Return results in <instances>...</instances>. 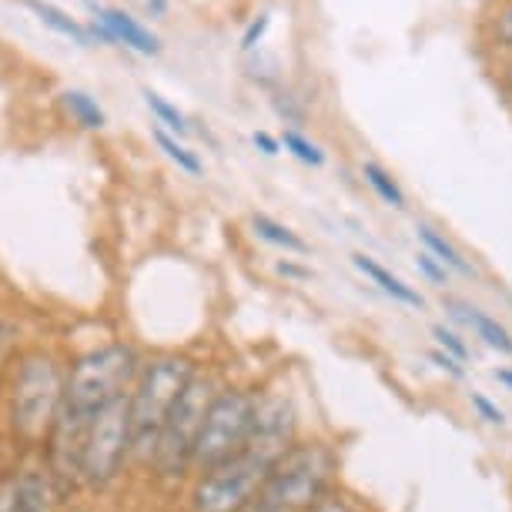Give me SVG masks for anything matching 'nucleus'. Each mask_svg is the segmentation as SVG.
I'll return each mask as SVG.
<instances>
[{"instance_id": "f257e3e1", "label": "nucleus", "mask_w": 512, "mask_h": 512, "mask_svg": "<svg viewBox=\"0 0 512 512\" xmlns=\"http://www.w3.org/2000/svg\"><path fill=\"white\" fill-rule=\"evenodd\" d=\"M338 489H345L342 446L312 429L275 462L248 512H315Z\"/></svg>"}, {"instance_id": "f03ea898", "label": "nucleus", "mask_w": 512, "mask_h": 512, "mask_svg": "<svg viewBox=\"0 0 512 512\" xmlns=\"http://www.w3.org/2000/svg\"><path fill=\"white\" fill-rule=\"evenodd\" d=\"M201 365L195 355L185 352H158L144 355L138 379L128 395V415H131V456L134 466L148 469L158 436L168 422L171 409L185 395V389L201 375Z\"/></svg>"}, {"instance_id": "7ed1b4c3", "label": "nucleus", "mask_w": 512, "mask_h": 512, "mask_svg": "<svg viewBox=\"0 0 512 512\" xmlns=\"http://www.w3.org/2000/svg\"><path fill=\"white\" fill-rule=\"evenodd\" d=\"M67 365L54 352H27L14 372L7 419L24 449L44 446L64 409Z\"/></svg>"}, {"instance_id": "20e7f679", "label": "nucleus", "mask_w": 512, "mask_h": 512, "mask_svg": "<svg viewBox=\"0 0 512 512\" xmlns=\"http://www.w3.org/2000/svg\"><path fill=\"white\" fill-rule=\"evenodd\" d=\"M141 362L144 355L131 342H104L98 349L77 355L67 365L64 409L91 422L108 405L128 399L131 385L141 372Z\"/></svg>"}, {"instance_id": "39448f33", "label": "nucleus", "mask_w": 512, "mask_h": 512, "mask_svg": "<svg viewBox=\"0 0 512 512\" xmlns=\"http://www.w3.org/2000/svg\"><path fill=\"white\" fill-rule=\"evenodd\" d=\"M221 382L215 372L201 369V375L188 385L185 395L178 399V405L171 409L168 422H164L158 446H154L151 466L148 472L164 486H178V482H191L195 476V449L205 429L208 409L215 402V395L221 389Z\"/></svg>"}, {"instance_id": "423d86ee", "label": "nucleus", "mask_w": 512, "mask_h": 512, "mask_svg": "<svg viewBox=\"0 0 512 512\" xmlns=\"http://www.w3.org/2000/svg\"><path fill=\"white\" fill-rule=\"evenodd\" d=\"M258 402H262V385H245V382L221 385L208 409L205 429H201L195 449V476L241 456L248 449L258 419Z\"/></svg>"}, {"instance_id": "0eeeda50", "label": "nucleus", "mask_w": 512, "mask_h": 512, "mask_svg": "<svg viewBox=\"0 0 512 512\" xmlns=\"http://www.w3.org/2000/svg\"><path fill=\"white\" fill-rule=\"evenodd\" d=\"M268 472L272 462L248 449L215 469L198 472L188 482V512H248Z\"/></svg>"}, {"instance_id": "6e6552de", "label": "nucleus", "mask_w": 512, "mask_h": 512, "mask_svg": "<svg viewBox=\"0 0 512 512\" xmlns=\"http://www.w3.org/2000/svg\"><path fill=\"white\" fill-rule=\"evenodd\" d=\"M134 466L131 456V415L128 399L108 405L94 415L84 446V489H108L121 479V472Z\"/></svg>"}, {"instance_id": "1a4fd4ad", "label": "nucleus", "mask_w": 512, "mask_h": 512, "mask_svg": "<svg viewBox=\"0 0 512 512\" xmlns=\"http://www.w3.org/2000/svg\"><path fill=\"white\" fill-rule=\"evenodd\" d=\"M308 422L298 392L288 385H262V402H258L255 432H251L248 452L268 459L275 466L288 449L298 446L308 436Z\"/></svg>"}, {"instance_id": "9d476101", "label": "nucleus", "mask_w": 512, "mask_h": 512, "mask_svg": "<svg viewBox=\"0 0 512 512\" xmlns=\"http://www.w3.org/2000/svg\"><path fill=\"white\" fill-rule=\"evenodd\" d=\"M94 21L88 31L94 37H101V41L108 44H121L128 47V51L141 54V57H154L161 54V41L158 34H151L148 27H144L138 17H131L128 11H121V7H108V4H94V0H88Z\"/></svg>"}, {"instance_id": "9b49d317", "label": "nucleus", "mask_w": 512, "mask_h": 512, "mask_svg": "<svg viewBox=\"0 0 512 512\" xmlns=\"http://www.w3.org/2000/svg\"><path fill=\"white\" fill-rule=\"evenodd\" d=\"M442 308L449 312L452 322H459L472 338H479L486 349H492L496 355H506L512 359V332L506 322H499L496 315H489L486 308L472 305L469 298H456V295H446L442 298Z\"/></svg>"}, {"instance_id": "f8f14e48", "label": "nucleus", "mask_w": 512, "mask_h": 512, "mask_svg": "<svg viewBox=\"0 0 512 512\" xmlns=\"http://www.w3.org/2000/svg\"><path fill=\"white\" fill-rule=\"evenodd\" d=\"M352 265H355V272L365 278V282L379 288V292L385 298H392L395 305L412 308V312H425V308H429V302H425V295L419 292V288L405 282L402 275H395L389 265L379 262V258L365 255V251H352Z\"/></svg>"}, {"instance_id": "ddd939ff", "label": "nucleus", "mask_w": 512, "mask_h": 512, "mask_svg": "<svg viewBox=\"0 0 512 512\" xmlns=\"http://www.w3.org/2000/svg\"><path fill=\"white\" fill-rule=\"evenodd\" d=\"M415 238H419L422 251H429V255L436 258L449 275L466 278V282H472V278L479 275L476 265L466 258V251H462L456 241H452L446 231H439L436 225H429V221H415Z\"/></svg>"}, {"instance_id": "4468645a", "label": "nucleus", "mask_w": 512, "mask_h": 512, "mask_svg": "<svg viewBox=\"0 0 512 512\" xmlns=\"http://www.w3.org/2000/svg\"><path fill=\"white\" fill-rule=\"evenodd\" d=\"M251 231H255L262 241H268L272 248L285 251V255L305 258L308 251H312V245H308V241L298 235L292 225H285V221H278L272 215H251Z\"/></svg>"}, {"instance_id": "2eb2a0df", "label": "nucleus", "mask_w": 512, "mask_h": 512, "mask_svg": "<svg viewBox=\"0 0 512 512\" xmlns=\"http://www.w3.org/2000/svg\"><path fill=\"white\" fill-rule=\"evenodd\" d=\"M362 181L372 188V195L382 201L385 208H392V211H405L409 208V195H405V188L399 185V178L392 175L385 164L379 161H362Z\"/></svg>"}, {"instance_id": "dca6fc26", "label": "nucleus", "mask_w": 512, "mask_h": 512, "mask_svg": "<svg viewBox=\"0 0 512 512\" xmlns=\"http://www.w3.org/2000/svg\"><path fill=\"white\" fill-rule=\"evenodd\" d=\"M24 7L31 11L37 21H41L44 27H51V31H57L61 37H71L74 44L88 47L91 44V31L84 24H77L74 17H67L61 7H54L51 0H24Z\"/></svg>"}, {"instance_id": "f3484780", "label": "nucleus", "mask_w": 512, "mask_h": 512, "mask_svg": "<svg viewBox=\"0 0 512 512\" xmlns=\"http://www.w3.org/2000/svg\"><path fill=\"white\" fill-rule=\"evenodd\" d=\"M278 138H282V151L292 154L295 161H302L305 168H315L318 171V168H325V164H328L325 148L318 141L308 138L302 128H285L282 134H278Z\"/></svg>"}, {"instance_id": "a211bd4d", "label": "nucleus", "mask_w": 512, "mask_h": 512, "mask_svg": "<svg viewBox=\"0 0 512 512\" xmlns=\"http://www.w3.org/2000/svg\"><path fill=\"white\" fill-rule=\"evenodd\" d=\"M61 104H64V111L74 118V124H81V128H88V131H101L104 124H108V114H104V108L84 91H64Z\"/></svg>"}, {"instance_id": "6ab92c4d", "label": "nucleus", "mask_w": 512, "mask_h": 512, "mask_svg": "<svg viewBox=\"0 0 512 512\" xmlns=\"http://www.w3.org/2000/svg\"><path fill=\"white\" fill-rule=\"evenodd\" d=\"M154 141H158V148L164 151V158L168 161H175L185 175H191V178H201L205 175V164H201V158H198V151H191L188 144H181L175 134H168L164 128H158L154 124Z\"/></svg>"}, {"instance_id": "aec40b11", "label": "nucleus", "mask_w": 512, "mask_h": 512, "mask_svg": "<svg viewBox=\"0 0 512 512\" xmlns=\"http://www.w3.org/2000/svg\"><path fill=\"white\" fill-rule=\"evenodd\" d=\"M144 104H148L151 114L158 118V128H164L168 134H175V138H185V134H191V124H188L185 114H181L171 101H164L158 91L144 88Z\"/></svg>"}, {"instance_id": "412c9836", "label": "nucleus", "mask_w": 512, "mask_h": 512, "mask_svg": "<svg viewBox=\"0 0 512 512\" xmlns=\"http://www.w3.org/2000/svg\"><path fill=\"white\" fill-rule=\"evenodd\" d=\"M429 335H432V342H436V349L452 355V359H459L462 365L472 362V345L466 342V335L456 332L452 325H442V322L429 325Z\"/></svg>"}, {"instance_id": "4be33fe9", "label": "nucleus", "mask_w": 512, "mask_h": 512, "mask_svg": "<svg viewBox=\"0 0 512 512\" xmlns=\"http://www.w3.org/2000/svg\"><path fill=\"white\" fill-rule=\"evenodd\" d=\"M486 31H489L492 47H499L502 54L512 57V0H502L496 11L489 14Z\"/></svg>"}, {"instance_id": "5701e85b", "label": "nucleus", "mask_w": 512, "mask_h": 512, "mask_svg": "<svg viewBox=\"0 0 512 512\" xmlns=\"http://www.w3.org/2000/svg\"><path fill=\"white\" fill-rule=\"evenodd\" d=\"M469 405H472V412H476L482 422L492 425V429H509V415H506V409H502V405H499L496 399H489L486 392L472 389V392H469Z\"/></svg>"}, {"instance_id": "b1692460", "label": "nucleus", "mask_w": 512, "mask_h": 512, "mask_svg": "<svg viewBox=\"0 0 512 512\" xmlns=\"http://www.w3.org/2000/svg\"><path fill=\"white\" fill-rule=\"evenodd\" d=\"M315 512H379V509H375L365 496H359V492H352L349 486H345V489H338L328 502H322Z\"/></svg>"}, {"instance_id": "393cba45", "label": "nucleus", "mask_w": 512, "mask_h": 512, "mask_svg": "<svg viewBox=\"0 0 512 512\" xmlns=\"http://www.w3.org/2000/svg\"><path fill=\"white\" fill-rule=\"evenodd\" d=\"M415 268H419V275H422L429 285H436V288H449V285H452V275L436 262V258L429 255V251H422V248L415 251Z\"/></svg>"}, {"instance_id": "a878e982", "label": "nucleus", "mask_w": 512, "mask_h": 512, "mask_svg": "<svg viewBox=\"0 0 512 512\" xmlns=\"http://www.w3.org/2000/svg\"><path fill=\"white\" fill-rule=\"evenodd\" d=\"M268 27H272V14H258L255 21H251L245 27V34H241V54H251V51H258V44L265 41V34H268Z\"/></svg>"}, {"instance_id": "bb28decb", "label": "nucleus", "mask_w": 512, "mask_h": 512, "mask_svg": "<svg viewBox=\"0 0 512 512\" xmlns=\"http://www.w3.org/2000/svg\"><path fill=\"white\" fill-rule=\"evenodd\" d=\"M429 362L436 365L439 372H446L452 382H466V379H469V365H462L459 359H452V355H446L442 349H436V345L429 349Z\"/></svg>"}, {"instance_id": "cd10ccee", "label": "nucleus", "mask_w": 512, "mask_h": 512, "mask_svg": "<svg viewBox=\"0 0 512 512\" xmlns=\"http://www.w3.org/2000/svg\"><path fill=\"white\" fill-rule=\"evenodd\" d=\"M251 144H255L258 151L265 154V158H275V154H282V138L272 131H255L251 134Z\"/></svg>"}, {"instance_id": "c85d7f7f", "label": "nucleus", "mask_w": 512, "mask_h": 512, "mask_svg": "<svg viewBox=\"0 0 512 512\" xmlns=\"http://www.w3.org/2000/svg\"><path fill=\"white\" fill-rule=\"evenodd\" d=\"M275 272H278V275H285V278H295V282H308V278H312V268L295 265L292 258H285V262H278V265H275Z\"/></svg>"}, {"instance_id": "c756f323", "label": "nucleus", "mask_w": 512, "mask_h": 512, "mask_svg": "<svg viewBox=\"0 0 512 512\" xmlns=\"http://www.w3.org/2000/svg\"><path fill=\"white\" fill-rule=\"evenodd\" d=\"M144 17H151V21H158V17L168 14V0H138Z\"/></svg>"}, {"instance_id": "7c9ffc66", "label": "nucleus", "mask_w": 512, "mask_h": 512, "mask_svg": "<svg viewBox=\"0 0 512 512\" xmlns=\"http://www.w3.org/2000/svg\"><path fill=\"white\" fill-rule=\"evenodd\" d=\"M492 379H496L506 392H512V365H496V369H492Z\"/></svg>"}]
</instances>
